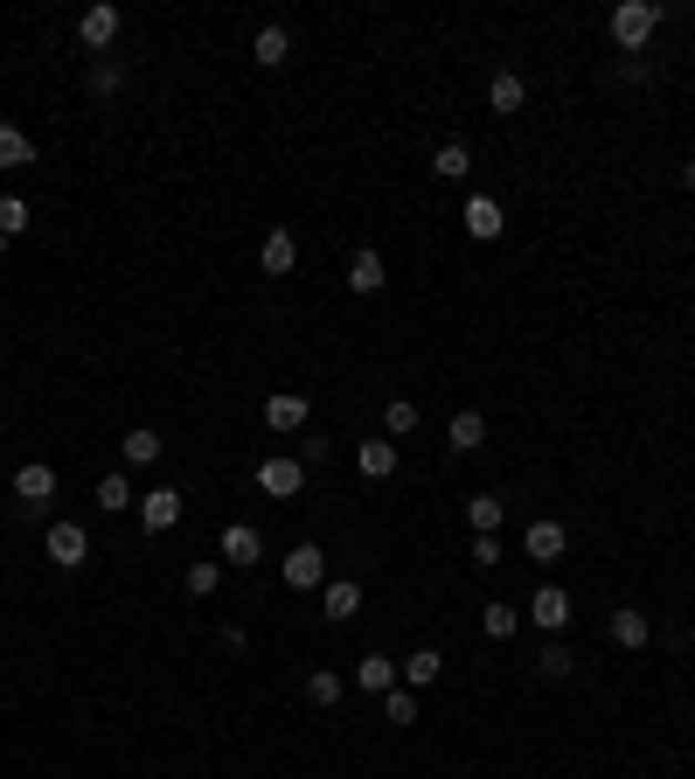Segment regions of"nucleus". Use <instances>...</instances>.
Masks as SVG:
<instances>
[{"label": "nucleus", "instance_id": "obj_37", "mask_svg": "<svg viewBox=\"0 0 695 779\" xmlns=\"http://www.w3.org/2000/svg\"><path fill=\"white\" fill-rule=\"evenodd\" d=\"M501 557H508V550H501V536H473V564H480V570H494Z\"/></svg>", "mask_w": 695, "mask_h": 779}, {"label": "nucleus", "instance_id": "obj_9", "mask_svg": "<svg viewBox=\"0 0 695 779\" xmlns=\"http://www.w3.org/2000/svg\"><path fill=\"white\" fill-rule=\"evenodd\" d=\"M306 418H314V404H306L299 389H278V397H265V425H272V432L293 438V432H306Z\"/></svg>", "mask_w": 695, "mask_h": 779}, {"label": "nucleus", "instance_id": "obj_17", "mask_svg": "<svg viewBox=\"0 0 695 779\" xmlns=\"http://www.w3.org/2000/svg\"><path fill=\"white\" fill-rule=\"evenodd\" d=\"M223 557L237 564V570H251L257 557H265V536H257L251 523H229V529H223Z\"/></svg>", "mask_w": 695, "mask_h": 779}, {"label": "nucleus", "instance_id": "obj_28", "mask_svg": "<svg viewBox=\"0 0 695 779\" xmlns=\"http://www.w3.org/2000/svg\"><path fill=\"white\" fill-rule=\"evenodd\" d=\"M84 84H91V98H119V91H125V63H119V57H98Z\"/></svg>", "mask_w": 695, "mask_h": 779}, {"label": "nucleus", "instance_id": "obj_30", "mask_svg": "<svg viewBox=\"0 0 695 779\" xmlns=\"http://www.w3.org/2000/svg\"><path fill=\"white\" fill-rule=\"evenodd\" d=\"M382 425H390V438H410V432H418V404L390 397V404H382Z\"/></svg>", "mask_w": 695, "mask_h": 779}, {"label": "nucleus", "instance_id": "obj_10", "mask_svg": "<svg viewBox=\"0 0 695 779\" xmlns=\"http://www.w3.org/2000/svg\"><path fill=\"white\" fill-rule=\"evenodd\" d=\"M257 265H265V279H286V272L299 265V237H293L286 223L265 230V251H257Z\"/></svg>", "mask_w": 695, "mask_h": 779}, {"label": "nucleus", "instance_id": "obj_25", "mask_svg": "<svg viewBox=\"0 0 695 779\" xmlns=\"http://www.w3.org/2000/svg\"><path fill=\"white\" fill-rule=\"evenodd\" d=\"M467 523H473V536H494V529L508 523V502H501V495H473V502H467Z\"/></svg>", "mask_w": 695, "mask_h": 779}, {"label": "nucleus", "instance_id": "obj_4", "mask_svg": "<svg viewBox=\"0 0 695 779\" xmlns=\"http://www.w3.org/2000/svg\"><path fill=\"white\" fill-rule=\"evenodd\" d=\"M49 495H57V466H42V459L14 466V515H42Z\"/></svg>", "mask_w": 695, "mask_h": 779}, {"label": "nucleus", "instance_id": "obj_24", "mask_svg": "<svg viewBox=\"0 0 695 779\" xmlns=\"http://www.w3.org/2000/svg\"><path fill=\"white\" fill-rule=\"evenodd\" d=\"M29 161H35V140L14 119H0V168H29Z\"/></svg>", "mask_w": 695, "mask_h": 779}, {"label": "nucleus", "instance_id": "obj_13", "mask_svg": "<svg viewBox=\"0 0 695 779\" xmlns=\"http://www.w3.org/2000/svg\"><path fill=\"white\" fill-rule=\"evenodd\" d=\"M605 634H612V647H626V655H633V647H647V640H654V619L640 613V606H620V613L605 619Z\"/></svg>", "mask_w": 695, "mask_h": 779}, {"label": "nucleus", "instance_id": "obj_16", "mask_svg": "<svg viewBox=\"0 0 695 779\" xmlns=\"http://www.w3.org/2000/svg\"><path fill=\"white\" fill-rule=\"evenodd\" d=\"M397 675H403V668H397L390 655H362V661H355V689H369V696H390V689H397Z\"/></svg>", "mask_w": 695, "mask_h": 779}, {"label": "nucleus", "instance_id": "obj_6", "mask_svg": "<svg viewBox=\"0 0 695 779\" xmlns=\"http://www.w3.org/2000/svg\"><path fill=\"white\" fill-rule=\"evenodd\" d=\"M529 619H535L550 640H563V634H571V591H563V585H543V591L529 599Z\"/></svg>", "mask_w": 695, "mask_h": 779}, {"label": "nucleus", "instance_id": "obj_31", "mask_svg": "<svg viewBox=\"0 0 695 779\" xmlns=\"http://www.w3.org/2000/svg\"><path fill=\"white\" fill-rule=\"evenodd\" d=\"M140 495H133V487H125V474H105V480H98V508H112V515H125V508H133Z\"/></svg>", "mask_w": 695, "mask_h": 779}, {"label": "nucleus", "instance_id": "obj_32", "mask_svg": "<svg viewBox=\"0 0 695 779\" xmlns=\"http://www.w3.org/2000/svg\"><path fill=\"white\" fill-rule=\"evenodd\" d=\"M480 634H487V640H508V634H514V606H508V599H494V606L480 613Z\"/></svg>", "mask_w": 695, "mask_h": 779}, {"label": "nucleus", "instance_id": "obj_12", "mask_svg": "<svg viewBox=\"0 0 695 779\" xmlns=\"http://www.w3.org/2000/svg\"><path fill=\"white\" fill-rule=\"evenodd\" d=\"M459 223H467V237H473V244H494L501 230H508V216H501V202H494V195H473Z\"/></svg>", "mask_w": 695, "mask_h": 779}, {"label": "nucleus", "instance_id": "obj_3", "mask_svg": "<svg viewBox=\"0 0 695 779\" xmlns=\"http://www.w3.org/2000/svg\"><path fill=\"white\" fill-rule=\"evenodd\" d=\"M278 570H286V591H320L327 585V550L320 543H293V550L278 557Z\"/></svg>", "mask_w": 695, "mask_h": 779}, {"label": "nucleus", "instance_id": "obj_11", "mask_svg": "<svg viewBox=\"0 0 695 779\" xmlns=\"http://www.w3.org/2000/svg\"><path fill=\"white\" fill-rule=\"evenodd\" d=\"M320 613L334 619V627H348V619L362 613V585H355V578H327L320 585Z\"/></svg>", "mask_w": 695, "mask_h": 779}, {"label": "nucleus", "instance_id": "obj_33", "mask_svg": "<svg viewBox=\"0 0 695 779\" xmlns=\"http://www.w3.org/2000/svg\"><path fill=\"white\" fill-rule=\"evenodd\" d=\"M29 230V202L21 195H0V237H21Z\"/></svg>", "mask_w": 695, "mask_h": 779}, {"label": "nucleus", "instance_id": "obj_29", "mask_svg": "<svg viewBox=\"0 0 695 779\" xmlns=\"http://www.w3.org/2000/svg\"><path fill=\"white\" fill-rule=\"evenodd\" d=\"M182 585H188V599H209V591L223 585V564H216V557H202V564H188V578H182Z\"/></svg>", "mask_w": 695, "mask_h": 779}, {"label": "nucleus", "instance_id": "obj_39", "mask_svg": "<svg viewBox=\"0 0 695 779\" xmlns=\"http://www.w3.org/2000/svg\"><path fill=\"white\" fill-rule=\"evenodd\" d=\"M0 257H8V237H0Z\"/></svg>", "mask_w": 695, "mask_h": 779}, {"label": "nucleus", "instance_id": "obj_21", "mask_svg": "<svg viewBox=\"0 0 695 779\" xmlns=\"http://www.w3.org/2000/svg\"><path fill=\"white\" fill-rule=\"evenodd\" d=\"M348 293H382V251H355L348 257Z\"/></svg>", "mask_w": 695, "mask_h": 779}, {"label": "nucleus", "instance_id": "obj_8", "mask_svg": "<svg viewBox=\"0 0 695 779\" xmlns=\"http://www.w3.org/2000/svg\"><path fill=\"white\" fill-rule=\"evenodd\" d=\"M563 550H571V529L563 523H529L522 529V557L529 564H563Z\"/></svg>", "mask_w": 695, "mask_h": 779}, {"label": "nucleus", "instance_id": "obj_34", "mask_svg": "<svg viewBox=\"0 0 695 779\" xmlns=\"http://www.w3.org/2000/svg\"><path fill=\"white\" fill-rule=\"evenodd\" d=\"M382 717H390V724H418V696H410V689H390V696H382Z\"/></svg>", "mask_w": 695, "mask_h": 779}, {"label": "nucleus", "instance_id": "obj_18", "mask_svg": "<svg viewBox=\"0 0 695 779\" xmlns=\"http://www.w3.org/2000/svg\"><path fill=\"white\" fill-rule=\"evenodd\" d=\"M446 446H452V453H480V446H487V418H480V411H452Z\"/></svg>", "mask_w": 695, "mask_h": 779}, {"label": "nucleus", "instance_id": "obj_1", "mask_svg": "<svg viewBox=\"0 0 695 779\" xmlns=\"http://www.w3.org/2000/svg\"><path fill=\"white\" fill-rule=\"evenodd\" d=\"M605 29H612V42H620L626 57H640V49L654 42V29H661V8H654V0H620Z\"/></svg>", "mask_w": 695, "mask_h": 779}, {"label": "nucleus", "instance_id": "obj_38", "mask_svg": "<svg viewBox=\"0 0 695 779\" xmlns=\"http://www.w3.org/2000/svg\"><path fill=\"white\" fill-rule=\"evenodd\" d=\"M682 189H688V195H695V161H688V168H682Z\"/></svg>", "mask_w": 695, "mask_h": 779}, {"label": "nucleus", "instance_id": "obj_35", "mask_svg": "<svg viewBox=\"0 0 695 779\" xmlns=\"http://www.w3.org/2000/svg\"><path fill=\"white\" fill-rule=\"evenodd\" d=\"M535 668H543L550 682H563V675H571L578 661H571V647H563V640H550V647H543V661H535Z\"/></svg>", "mask_w": 695, "mask_h": 779}, {"label": "nucleus", "instance_id": "obj_7", "mask_svg": "<svg viewBox=\"0 0 695 779\" xmlns=\"http://www.w3.org/2000/svg\"><path fill=\"white\" fill-rule=\"evenodd\" d=\"M119 29H125V14L112 8V0H98V8L76 14V42H84V49H112V42H119Z\"/></svg>", "mask_w": 695, "mask_h": 779}, {"label": "nucleus", "instance_id": "obj_14", "mask_svg": "<svg viewBox=\"0 0 695 779\" xmlns=\"http://www.w3.org/2000/svg\"><path fill=\"white\" fill-rule=\"evenodd\" d=\"M140 523L161 536V529H174L182 523V487H153V495H140Z\"/></svg>", "mask_w": 695, "mask_h": 779}, {"label": "nucleus", "instance_id": "obj_22", "mask_svg": "<svg viewBox=\"0 0 695 779\" xmlns=\"http://www.w3.org/2000/svg\"><path fill=\"white\" fill-rule=\"evenodd\" d=\"M431 174H439V181H467L473 174V146L467 140H446L439 153H431Z\"/></svg>", "mask_w": 695, "mask_h": 779}, {"label": "nucleus", "instance_id": "obj_26", "mask_svg": "<svg viewBox=\"0 0 695 779\" xmlns=\"http://www.w3.org/2000/svg\"><path fill=\"white\" fill-rule=\"evenodd\" d=\"M125 466H153V459H161L167 446H161V432H146V425H133V432H125Z\"/></svg>", "mask_w": 695, "mask_h": 779}, {"label": "nucleus", "instance_id": "obj_15", "mask_svg": "<svg viewBox=\"0 0 695 779\" xmlns=\"http://www.w3.org/2000/svg\"><path fill=\"white\" fill-rule=\"evenodd\" d=\"M397 459H403V453H397V438H362V446H355V466H362L369 480H390V474H397Z\"/></svg>", "mask_w": 695, "mask_h": 779}, {"label": "nucleus", "instance_id": "obj_36", "mask_svg": "<svg viewBox=\"0 0 695 779\" xmlns=\"http://www.w3.org/2000/svg\"><path fill=\"white\" fill-rule=\"evenodd\" d=\"M320 459H334V438L327 432H299V466H320Z\"/></svg>", "mask_w": 695, "mask_h": 779}, {"label": "nucleus", "instance_id": "obj_19", "mask_svg": "<svg viewBox=\"0 0 695 779\" xmlns=\"http://www.w3.org/2000/svg\"><path fill=\"white\" fill-rule=\"evenodd\" d=\"M487 105H494L501 119H514V112L529 105V84H522V77H514V70H501L494 84H487Z\"/></svg>", "mask_w": 695, "mask_h": 779}, {"label": "nucleus", "instance_id": "obj_20", "mask_svg": "<svg viewBox=\"0 0 695 779\" xmlns=\"http://www.w3.org/2000/svg\"><path fill=\"white\" fill-rule=\"evenodd\" d=\"M397 668H403V689H431V682H439V675H446L439 647H418V655H403Z\"/></svg>", "mask_w": 695, "mask_h": 779}, {"label": "nucleus", "instance_id": "obj_27", "mask_svg": "<svg viewBox=\"0 0 695 779\" xmlns=\"http://www.w3.org/2000/svg\"><path fill=\"white\" fill-rule=\"evenodd\" d=\"M341 696H348V682H341V675H334V668H314V675H306V704L334 710V704H341Z\"/></svg>", "mask_w": 695, "mask_h": 779}, {"label": "nucleus", "instance_id": "obj_23", "mask_svg": "<svg viewBox=\"0 0 695 779\" xmlns=\"http://www.w3.org/2000/svg\"><path fill=\"white\" fill-rule=\"evenodd\" d=\"M251 57H257V63H265V70H278V63H293V36H286V29H278V21H272V29H257V42H251Z\"/></svg>", "mask_w": 695, "mask_h": 779}, {"label": "nucleus", "instance_id": "obj_2", "mask_svg": "<svg viewBox=\"0 0 695 779\" xmlns=\"http://www.w3.org/2000/svg\"><path fill=\"white\" fill-rule=\"evenodd\" d=\"M42 550H49V564H57V570H84L91 564V529L84 523H49Z\"/></svg>", "mask_w": 695, "mask_h": 779}, {"label": "nucleus", "instance_id": "obj_5", "mask_svg": "<svg viewBox=\"0 0 695 779\" xmlns=\"http://www.w3.org/2000/svg\"><path fill=\"white\" fill-rule=\"evenodd\" d=\"M257 487H265L272 502H293L299 487H306V466L293 453H272V459H257Z\"/></svg>", "mask_w": 695, "mask_h": 779}]
</instances>
